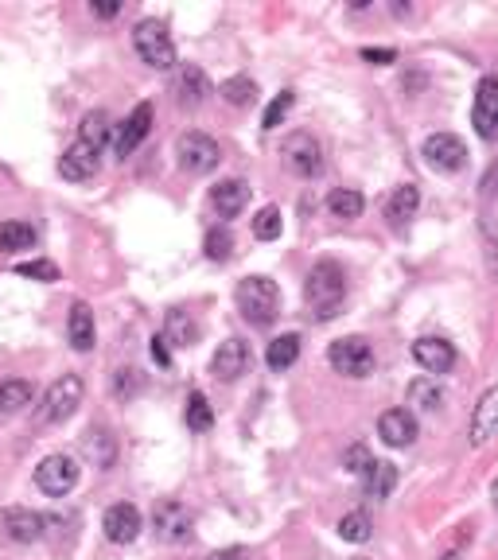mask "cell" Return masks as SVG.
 <instances>
[{"label": "cell", "instance_id": "1", "mask_svg": "<svg viewBox=\"0 0 498 560\" xmlns=\"http://www.w3.org/2000/svg\"><path fill=\"white\" fill-rule=\"evenodd\" d=\"M347 300V269L339 261H316L312 273L304 280V304H308V315L312 319H335L339 308Z\"/></svg>", "mask_w": 498, "mask_h": 560}, {"label": "cell", "instance_id": "49", "mask_svg": "<svg viewBox=\"0 0 498 560\" xmlns=\"http://www.w3.org/2000/svg\"><path fill=\"white\" fill-rule=\"evenodd\" d=\"M355 560H366V557H355Z\"/></svg>", "mask_w": 498, "mask_h": 560}, {"label": "cell", "instance_id": "5", "mask_svg": "<svg viewBox=\"0 0 498 560\" xmlns=\"http://www.w3.org/2000/svg\"><path fill=\"white\" fill-rule=\"evenodd\" d=\"M82 393H86V385L78 374H63L59 382L47 385V393H43V405H39V420L43 424H63V420H71L78 413V405H82Z\"/></svg>", "mask_w": 498, "mask_h": 560}, {"label": "cell", "instance_id": "25", "mask_svg": "<svg viewBox=\"0 0 498 560\" xmlns=\"http://www.w3.org/2000/svg\"><path fill=\"white\" fill-rule=\"evenodd\" d=\"M164 339L179 350L195 347V343H199V323H195V315L183 312V308H172L168 319H164Z\"/></svg>", "mask_w": 498, "mask_h": 560}, {"label": "cell", "instance_id": "32", "mask_svg": "<svg viewBox=\"0 0 498 560\" xmlns=\"http://www.w3.org/2000/svg\"><path fill=\"white\" fill-rule=\"evenodd\" d=\"M327 210H331L335 218H343V222H351V218H358V214L366 210V199L358 195L355 187H335V191L327 195Z\"/></svg>", "mask_w": 498, "mask_h": 560}, {"label": "cell", "instance_id": "44", "mask_svg": "<svg viewBox=\"0 0 498 560\" xmlns=\"http://www.w3.org/2000/svg\"><path fill=\"white\" fill-rule=\"evenodd\" d=\"M148 350H152V362H156V366H164V370L172 366V350H168V339H164V335H156Z\"/></svg>", "mask_w": 498, "mask_h": 560}, {"label": "cell", "instance_id": "35", "mask_svg": "<svg viewBox=\"0 0 498 560\" xmlns=\"http://www.w3.org/2000/svg\"><path fill=\"white\" fill-rule=\"evenodd\" d=\"M109 389H113V397H117V401H133V397L144 389V374L137 370V366H125V370H117V374H113Z\"/></svg>", "mask_w": 498, "mask_h": 560}, {"label": "cell", "instance_id": "31", "mask_svg": "<svg viewBox=\"0 0 498 560\" xmlns=\"http://www.w3.org/2000/svg\"><path fill=\"white\" fill-rule=\"evenodd\" d=\"M444 401H448V393H444V385L436 382V378H417V382L409 385V405L421 409V413H436Z\"/></svg>", "mask_w": 498, "mask_h": 560}, {"label": "cell", "instance_id": "3", "mask_svg": "<svg viewBox=\"0 0 498 560\" xmlns=\"http://www.w3.org/2000/svg\"><path fill=\"white\" fill-rule=\"evenodd\" d=\"M327 362H331V370L335 374H343V378H370L374 374V366H378V358H374V347L362 339V335H347V339H335L331 347H327Z\"/></svg>", "mask_w": 498, "mask_h": 560}, {"label": "cell", "instance_id": "24", "mask_svg": "<svg viewBox=\"0 0 498 560\" xmlns=\"http://www.w3.org/2000/svg\"><path fill=\"white\" fill-rule=\"evenodd\" d=\"M393 487H397V467L386 463V459H370L366 471H362V490H366V498L382 502V498L393 494Z\"/></svg>", "mask_w": 498, "mask_h": 560}, {"label": "cell", "instance_id": "39", "mask_svg": "<svg viewBox=\"0 0 498 560\" xmlns=\"http://www.w3.org/2000/svg\"><path fill=\"white\" fill-rule=\"evenodd\" d=\"M292 102H296V94L292 90H281L273 102H269V109H265V117H261V129L265 133H273V129H281L288 117V109H292Z\"/></svg>", "mask_w": 498, "mask_h": 560}, {"label": "cell", "instance_id": "45", "mask_svg": "<svg viewBox=\"0 0 498 560\" xmlns=\"http://www.w3.org/2000/svg\"><path fill=\"white\" fill-rule=\"evenodd\" d=\"M483 195H487V199H498V164L487 168V175H483Z\"/></svg>", "mask_w": 498, "mask_h": 560}, {"label": "cell", "instance_id": "11", "mask_svg": "<svg viewBox=\"0 0 498 560\" xmlns=\"http://www.w3.org/2000/svg\"><path fill=\"white\" fill-rule=\"evenodd\" d=\"M0 529L16 545H36L39 537L47 533V518L28 510V506H8V510H0Z\"/></svg>", "mask_w": 498, "mask_h": 560}, {"label": "cell", "instance_id": "27", "mask_svg": "<svg viewBox=\"0 0 498 560\" xmlns=\"http://www.w3.org/2000/svg\"><path fill=\"white\" fill-rule=\"evenodd\" d=\"M417 207H421V191L413 183H401V187H393L390 203H386V218L393 226H405L409 218H417Z\"/></svg>", "mask_w": 498, "mask_h": 560}, {"label": "cell", "instance_id": "10", "mask_svg": "<svg viewBox=\"0 0 498 560\" xmlns=\"http://www.w3.org/2000/svg\"><path fill=\"white\" fill-rule=\"evenodd\" d=\"M471 125L483 140H498V78L487 74L475 86V105H471Z\"/></svg>", "mask_w": 498, "mask_h": 560}, {"label": "cell", "instance_id": "42", "mask_svg": "<svg viewBox=\"0 0 498 560\" xmlns=\"http://www.w3.org/2000/svg\"><path fill=\"white\" fill-rule=\"evenodd\" d=\"M370 459H374V455L366 452L362 444H355V448H347V455H343V467H347V471H355V475H362Z\"/></svg>", "mask_w": 498, "mask_h": 560}, {"label": "cell", "instance_id": "14", "mask_svg": "<svg viewBox=\"0 0 498 560\" xmlns=\"http://www.w3.org/2000/svg\"><path fill=\"white\" fill-rule=\"evenodd\" d=\"M152 133V105L141 102L121 125H117V133H113V152H117V160H125V156H133L137 152V144Z\"/></svg>", "mask_w": 498, "mask_h": 560}, {"label": "cell", "instance_id": "6", "mask_svg": "<svg viewBox=\"0 0 498 560\" xmlns=\"http://www.w3.org/2000/svg\"><path fill=\"white\" fill-rule=\"evenodd\" d=\"M36 487L51 498H67L78 487V459L67 452H55L47 459H39L36 467Z\"/></svg>", "mask_w": 498, "mask_h": 560}, {"label": "cell", "instance_id": "36", "mask_svg": "<svg viewBox=\"0 0 498 560\" xmlns=\"http://www.w3.org/2000/svg\"><path fill=\"white\" fill-rule=\"evenodd\" d=\"M335 529H339V537H343V541H351V545H366V541L374 537L370 518H366V514H358V510H355V514H343Z\"/></svg>", "mask_w": 498, "mask_h": 560}, {"label": "cell", "instance_id": "17", "mask_svg": "<svg viewBox=\"0 0 498 560\" xmlns=\"http://www.w3.org/2000/svg\"><path fill=\"white\" fill-rule=\"evenodd\" d=\"M249 362H253V354H249L246 343H242V339H226L222 347L214 350L211 374L218 378V382H238V378L249 370Z\"/></svg>", "mask_w": 498, "mask_h": 560}, {"label": "cell", "instance_id": "23", "mask_svg": "<svg viewBox=\"0 0 498 560\" xmlns=\"http://www.w3.org/2000/svg\"><path fill=\"white\" fill-rule=\"evenodd\" d=\"M176 102L183 105V109H195V105L207 102V94H211V82H207V74L199 67H183L176 74Z\"/></svg>", "mask_w": 498, "mask_h": 560}, {"label": "cell", "instance_id": "9", "mask_svg": "<svg viewBox=\"0 0 498 560\" xmlns=\"http://www.w3.org/2000/svg\"><path fill=\"white\" fill-rule=\"evenodd\" d=\"M191 510L176 502V498H164V502H156L152 506V529H156V537L160 541H168V545H183L187 537H191Z\"/></svg>", "mask_w": 498, "mask_h": 560}, {"label": "cell", "instance_id": "7", "mask_svg": "<svg viewBox=\"0 0 498 560\" xmlns=\"http://www.w3.org/2000/svg\"><path fill=\"white\" fill-rule=\"evenodd\" d=\"M176 156H179V168L191 175H207L218 168V160H222V148H218V140L207 137V133H183L176 140Z\"/></svg>", "mask_w": 498, "mask_h": 560}, {"label": "cell", "instance_id": "13", "mask_svg": "<svg viewBox=\"0 0 498 560\" xmlns=\"http://www.w3.org/2000/svg\"><path fill=\"white\" fill-rule=\"evenodd\" d=\"M141 529H144V518L133 502H113L106 510V518H102V533H106L113 545H133L141 537Z\"/></svg>", "mask_w": 498, "mask_h": 560}, {"label": "cell", "instance_id": "18", "mask_svg": "<svg viewBox=\"0 0 498 560\" xmlns=\"http://www.w3.org/2000/svg\"><path fill=\"white\" fill-rule=\"evenodd\" d=\"M102 152H94L90 144H71L63 156H59V175L63 179H71V183H86V179H94L98 168H102V160H98Z\"/></svg>", "mask_w": 498, "mask_h": 560}, {"label": "cell", "instance_id": "12", "mask_svg": "<svg viewBox=\"0 0 498 560\" xmlns=\"http://www.w3.org/2000/svg\"><path fill=\"white\" fill-rule=\"evenodd\" d=\"M421 156L432 172H460L463 160H467V148H463L460 137L452 133H432V137L421 144Z\"/></svg>", "mask_w": 498, "mask_h": 560}, {"label": "cell", "instance_id": "22", "mask_svg": "<svg viewBox=\"0 0 498 560\" xmlns=\"http://www.w3.org/2000/svg\"><path fill=\"white\" fill-rule=\"evenodd\" d=\"M82 455L98 467V471H109L117 463V440L109 436V428H86L82 432Z\"/></svg>", "mask_w": 498, "mask_h": 560}, {"label": "cell", "instance_id": "19", "mask_svg": "<svg viewBox=\"0 0 498 560\" xmlns=\"http://www.w3.org/2000/svg\"><path fill=\"white\" fill-rule=\"evenodd\" d=\"M378 436L390 448H409L421 436V428H417V417L409 409H390V413H382V420H378Z\"/></svg>", "mask_w": 498, "mask_h": 560}, {"label": "cell", "instance_id": "38", "mask_svg": "<svg viewBox=\"0 0 498 560\" xmlns=\"http://www.w3.org/2000/svg\"><path fill=\"white\" fill-rule=\"evenodd\" d=\"M203 253H207L211 261H230V253H234V234H230L226 226H214V230H207Z\"/></svg>", "mask_w": 498, "mask_h": 560}, {"label": "cell", "instance_id": "15", "mask_svg": "<svg viewBox=\"0 0 498 560\" xmlns=\"http://www.w3.org/2000/svg\"><path fill=\"white\" fill-rule=\"evenodd\" d=\"M471 444L475 448H491L498 444V385H491L483 397H479V405H475V413H471Z\"/></svg>", "mask_w": 498, "mask_h": 560}, {"label": "cell", "instance_id": "20", "mask_svg": "<svg viewBox=\"0 0 498 560\" xmlns=\"http://www.w3.org/2000/svg\"><path fill=\"white\" fill-rule=\"evenodd\" d=\"M67 339H71V347L78 350V354L94 350V343H98L94 312H90V304H86V300H74L71 315H67Z\"/></svg>", "mask_w": 498, "mask_h": 560}, {"label": "cell", "instance_id": "16", "mask_svg": "<svg viewBox=\"0 0 498 560\" xmlns=\"http://www.w3.org/2000/svg\"><path fill=\"white\" fill-rule=\"evenodd\" d=\"M413 358H417V366H421L425 374L440 378V374H448V370L456 366V347H452L448 339L425 335V339H417V343H413Z\"/></svg>", "mask_w": 498, "mask_h": 560}, {"label": "cell", "instance_id": "40", "mask_svg": "<svg viewBox=\"0 0 498 560\" xmlns=\"http://www.w3.org/2000/svg\"><path fill=\"white\" fill-rule=\"evenodd\" d=\"M471 537H475L471 525H456V529H452V541L436 553V560H460L463 553H467V545H471Z\"/></svg>", "mask_w": 498, "mask_h": 560}, {"label": "cell", "instance_id": "43", "mask_svg": "<svg viewBox=\"0 0 498 560\" xmlns=\"http://www.w3.org/2000/svg\"><path fill=\"white\" fill-rule=\"evenodd\" d=\"M362 59L374 63V67H386V63H397V51H390V47H362Z\"/></svg>", "mask_w": 498, "mask_h": 560}, {"label": "cell", "instance_id": "28", "mask_svg": "<svg viewBox=\"0 0 498 560\" xmlns=\"http://www.w3.org/2000/svg\"><path fill=\"white\" fill-rule=\"evenodd\" d=\"M296 358H300V335H296V331L277 335V339L269 343V350H265V362H269L273 374H285L288 366H296Z\"/></svg>", "mask_w": 498, "mask_h": 560}, {"label": "cell", "instance_id": "48", "mask_svg": "<svg viewBox=\"0 0 498 560\" xmlns=\"http://www.w3.org/2000/svg\"><path fill=\"white\" fill-rule=\"evenodd\" d=\"M491 502H495V510H498V479H495V487H491Z\"/></svg>", "mask_w": 498, "mask_h": 560}, {"label": "cell", "instance_id": "4", "mask_svg": "<svg viewBox=\"0 0 498 560\" xmlns=\"http://www.w3.org/2000/svg\"><path fill=\"white\" fill-rule=\"evenodd\" d=\"M133 47H137L141 63H148L152 70L176 67V43H172V35L160 20H141L133 28Z\"/></svg>", "mask_w": 498, "mask_h": 560}, {"label": "cell", "instance_id": "21", "mask_svg": "<svg viewBox=\"0 0 498 560\" xmlns=\"http://www.w3.org/2000/svg\"><path fill=\"white\" fill-rule=\"evenodd\" d=\"M211 207L218 210V218H238L249 207V183L246 179H222L211 191Z\"/></svg>", "mask_w": 498, "mask_h": 560}, {"label": "cell", "instance_id": "34", "mask_svg": "<svg viewBox=\"0 0 498 560\" xmlns=\"http://www.w3.org/2000/svg\"><path fill=\"white\" fill-rule=\"evenodd\" d=\"M211 424H214L211 401H207V393H203V389H195V393L187 397V428H195V432H207Z\"/></svg>", "mask_w": 498, "mask_h": 560}, {"label": "cell", "instance_id": "46", "mask_svg": "<svg viewBox=\"0 0 498 560\" xmlns=\"http://www.w3.org/2000/svg\"><path fill=\"white\" fill-rule=\"evenodd\" d=\"M90 12H94V16H102V20H109V16H117V12H121V4H98V0H90Z\"/></svg>", "mask_w": 498, "mask_h": 560}, {"label": "cell", "instance_id": "30", "mask_svg": "<svg viewBox=\"0 0 498 560\" xmlns=\"http://www.w3.org/2000/svg\"><path fill=\"white\" fill-rule=\"evenodd\" d=\"M36 238L39 234L32 222H20V218L0 222V249H4V253H24V249L36 245Z\"/></svg>", "mask_w": 498, "mask_h": 560}, {"label": "cell", "instance_id": "29", "mask_svg": "<svg viewBox=\"0 0 498 560\" xmlns=\"http://www.w3.org/2000/svg\"><path fill=\"white\" fill-rule=\"evenodd\" d=\"M32 401H36L32 382H24V378H8V382H0V413H4V417L28 409Z\"/></svg>", "mask_w": 498, "mask_h": 560}, {"label": "cell", "instance_id": "47", "mask_svg": "<svg viewBox=\"0 0 498 560\" xmlns=\"http://www.w3.org/2000/svg\"><path fill=\"white\" fill-rule=\"evenodd\" d=\"M211 560H249L246 549H222V553H214Z\"/></svg>", "mask_w": 498, "mask_h": 560}, {"label": "cell", "instance_id": "26", "mask_svg": "<svg viewBox=\"0 0 498 560\" xmlns=\"http://www.w3.org/2000/svg\"><path fill=\"white\" fill-rule=\"evenodd\" d=\"M78 140L82 144H90L94 152H102L109 140H113V121H109L106 109H90L86 117H82V125H78Z\"/></svg>", "mask_w": 498, "mask_h": 560}, {"label": "cell", "instance_id": "41", "mask_svg": "<svg viewBox=\"0 0 498 560\" xmlns=\"http://www.w3.org/2000/svg\"><path fill=\"white\" fill-rule=\"evenodd\" d=\"M16 273L28 280L51 284V280H59V265H55V261H24V265H16Z\"/></svg>", "mask_w": 498, "mask_h": 560}, {"label": "cell", "instance_id": "2", "mask_svg": "<svg viewBox=\"0 0 498 560\" xmlns=\"http://www.w3.org/2000/svg\"><path fill=\"white\" fill-rule=\"evenodd\" d=\"M234 300H238V312H242L249 327H269L281 315V288H277V280L269 277L238 280Z\"/></svg>", "mask_w": 498, "mask_h": 560}, {"label": "cell", "instance_id": "8", "mask_svg": "<svg viewBox=\"0 0 498 560\" xmlns=\"http://www.w3.org/2000/svg\"><path fill=\"white\" fill-rule=\"evenodd\" d=\"M281 156H285L288 168L304 179H316L323 172V144L312 133H288L281 144Z\"/></svg>", "mask_w": 498, "mask_h": 560}, {"label": "cell", "instance_id": "37", "mask_svg": "<svg viewBox=\"0 0 498 560\" xmlns=\"http://www.w3.org/2000/svg\"><path fill=\"white\" fill-rule=\"evenodd\" d=\"M218 94H222V102H230V105H249L257 98V86L238 74V78H226V82L218 86Z\"/></svg>", "mask_w": 498, "mask_h": 560}, {"label": "cell", "instance_id": "33", "mask_svg": "<svg viewBox=\"0 0 498 560\" xmlns=\"http://www.w3.org/2000/svg\"><path fill=\"white\" fill-rule=\"evenodd\" d=\"M281 230H285L281 210L277 207L257 210V218H253V238H257V242H277V238H281Z\"/></svg>", "mask_w": 498, "mask_h": 560}]
</instances>
